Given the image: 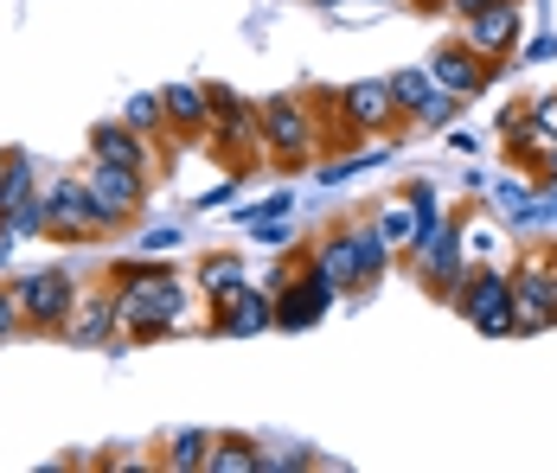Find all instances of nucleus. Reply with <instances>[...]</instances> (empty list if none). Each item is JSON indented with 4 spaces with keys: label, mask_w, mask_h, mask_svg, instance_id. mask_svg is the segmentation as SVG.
Masks as SVG:
<instances>
[{
    "label": "nucleus",
    "mask_w": 557,
    "mask_h": 473,
    "mask_svg": "<svg viewBox=\"0 0 557 473\" xmlns=\"http://www.w3.org/2000/svg\"><path fill=\"white\" fill-rule=\"evenodd\" d=\"M430 77L455 90V97H474V90H487V77H494V58H481L468 39L461 46H443V52L430 58Z\"/></svg>",
    "instance_id": "11"
},
{
    "label": "nucleus",
    "mask_w": 557,
    "mask_h": 473,
    "mask_svg": "<svg viewBox=\"0 0 557 473\" xmlns=\"http://www.w3.org/2000/svg\"><path fill=\"white\" fill-rule=\"evenodd\" d=\"M379 237H385L391 250H410V244L423 237V211H417V199H410V206H385L379 211Z\"/></svg>",
    "instance_id": "20"
},
{
    "label": "nucleus",
    "mask_w": 557,
    "mask_h": 473,
    "mask_svg": "<svg viewBox=\"0 0 557 473\" xmlns=\"http://www.w3.org/2000/svg\"><path fill=\"white\" fill-rule=\"evenodd\" d=\"M257 468H263L257 441H244V435H219L212 441V468L206 473H257Z\"/></svg>",
    "instance_id": "21"
},
{
    "label": "nucleus",
    "mask_w": 557,
    "mask_h": 473,
    "mask_svg": "<svg viewBox=\"0 0 557 473\" xmlns=\"http://www.w3.org/2000/svg\"><path fill=\"white\" fill-rule=\"evenodd\" d=\"M219 333H231V339H244V333H257V326H276V308H270V295H250V282L231 295L219 308V320H212Z\"/></svg>",
    "instance_id": "16"
},
{
    "label": "nucleus",
    "mask_w": 557,
    "mask_h": 473,
    "mask_svg": "<svg viewBox=\"0 0 557 473\" xmlns=\"http://www.w3.org/2000/svg\"><path fill=\"white\" fill-rule=\"evenodd\" d=\"M20 333V308H13V288H0V339Z\"/></svg>",
    "instance_id": "24"
},
{
    "label": "nucleus",
    "mask_w": 557,
    "mask_h": 473,
    "mask_svg": "<svg viewBox=\"0 0 557 473\" xmlns=\"http://www.w3.org/2000/svg\"><path fill=\"white\" fill-rule=\"evenodd\" d=\"M385 257H391V244L379 237V231H346V237H334V244H327L321 269L334 275L339 295H346V288H372V282L385 275Z\"/></svg>",
    "instance_id": "6"
},
{
    "label": "nucleus",
    "mask_w": 557,
    "mask_h": 473,
    "mask_svg": "<svg viewBox=\"0 0 557 473\" xmlns=\"http://www.w3.org/2000/svg\"><path fill=\"white\" fill-rule=\"evenodd\" d=\"M212 441H219V435H206V428H186V435H173V448H168V468H173V473L212 468Z\"/></svg>",
    "instance_id": "22"
},
{
    "label": "nucleus",
    "mask_w": 557,
    "mask_h": 473,
    "mask_svg": "<svg viewBox=\"0 0 557 473\" xmlns=\"http://www.w3.org/2000/svg\"><path fill=\"white\" fill-rule=\"evenodd\" d=\"M552 275H557V250H552Z\"/></svg>",
    "instance_id": "29"
},
{
    "label": "nucleus",
    "mask_w": 557,
    "mask_h": 473,
    "mask_svg": "<svg viewBox=\"0 0 557 473\" xmlns=\"http://www.w3.org/2000/svg\"><path fill=\"white\" fill-rule=\"evenodd\" d=\"M314 7H339V0H314Z\"/></svg>",
    "instance_id": "28"
},
{
    "label": "nucleus",
    "mask_w": 557,
    "mask_h": 473,
    "mask_svg": "<svg viewBox=\"0 0 557 473\" xmlns=\"http://www.w3.org/2000/svg\"><path fill=\"white\" fill-rule=\"evenodd\" d=\"M39 206H46V237H64V244L103 237V211H97L84 179H58L52 192H39Z\"/></svg>",
    "instance_id": "5"
},
{
    "label": "nucleus",
    "mask_w": 557,
    "mask_h": 473,
    "mask_svg": "<svg viewBox=\"0 0 557 473\" xmlns=\"http://www.w3.org/2000/svg\"><path fill=\"white\" fill-rule=\"evenodd\" d=\"M410 257H417V275L430 282V295H436V301H455V288H461V224L448 217L443 231L417 237Z\"/></svg>",
    "instance_id": "9"
},
{
    "label": "nucleus",
    "mask_w": 557,
    "mask_h": 473,
    "mask_svg": "<svg viewBox=\"0 0 557 473\" xmlns=\"http://www.w3.org/2000/svg\"><path fill=\"white\" fill-rule=\"evenodd\" d=\"M0 166H7V154H0Z\"/></svg>",
    "instance_id": "31"
},
{
    "label": "nucleus",
    "mask_w": 557,
    "mask_h": 473,
    "mask_svg": "<svg viewBox=\"0 0 557 473\" xmlns=\"http://www.w3.org/2000/svg\"><path fill=\"white\" fill-rule=\"evenodd\" d=\"M257 135L270 141V154H276V166H282V173L308 166V148H314V128H308V109L295 103V97H270V103L257 109Z\"/></svg>",
    "instance_id": "4"
},
{
    "label": "nucleus",
    "mask_w": 557,
    "mask_h": 473,
    "mask_svg": "<svg viewBox=\"0 0 557 473\" xmlns=\"http://www.w3.org/2000/svg\"><path fill=\"white\" fill-rule=\"evenodd\" d=\"M468 46L481 58H512V46H519V7L512 0H494V7H481V13H468Z\"/></svg>",
    "instance_id": "12"
},
{
    "label": "nucleus",
    "mask_w": 557,
    "mask_h": 473,
    "mask_svg": "<svg viewBox=\"0 0 557 473\" xmlns=\"http://www.w3.org/2000/svg\"><path fill=\"white\" fill-rule=\"evenodd\" d=\"M468 250H474V257H494V250H500V244H494V231H487V224H481V231H474V244H468Z\"/></svg>",
    "instance_id": "26"
},
{
    "label": "nucleus",
    "mask_w": 557,
    "mask_h": 473,
    "mask_svg": "<svg viewBox=\"0 0 557 473\" xmlns=\"http://www.w3.org/2000/svg\"><path fill=\"white\" fill-rule=\"evenodd\" d=\"M339 115H346V128L359 135V128H391L397 122V103H391V84H352L346 97H339Z\"/></svg>",
    "instance_id": "14"
},
{
    "label": "nucleus",
    "mask_w": 557,
    "mask_h": 473,
    "mask_svg": "<svg viewBox=\"0 0 557 473\" xmlns=\"http://www.w3.org/2000/svg\"><path fill=\"white\" fill-rule=\"evenodd\" d=\"M436 90H443V84H436L430 71H397V77H391V103L404 109V115H423V109L436 103Z\"/></svg>",
    "instance_id": "19"
},
{
    "label": "nucleus",
    "mask_w": 557,
    "mask_h": 473,
    "mask_svg": "<svg viewBox=\"0 0 557 473\" xmlns=\"http://www.w3.org/2000/svg\"><path fill=\"white\" fill-rule=\"evenodd\" d=\"M448 7H455V13L468 20V13H481V7H494V0H448Z\"/></svg>",
    "instance_id": "27"
},
{
    "label": "nucleus",
    "mask_w": 557,
    "mask_h": 473,
    "mask_svg": "<svg viewBox=\"0 0 557 473\" xmlns=\"http://www.w3.org/2000/svg\"><path fill=\"white\" fill-rule=\"evenodd\" d=\"M0 257H7V244H0Z\"/></svg>",
    "instance_id": "30"
},
{
    "label": "nucleus",
    "mask_w": 557,
    "mask_h": 473,
    "mask_svg": "<svg viewBox=\"0 0 557 473\" xmlns=\"http://www.w3.org/2000/svg\"><path fill=\"white\" fill-rule=\"evenodd\" d=\"M161 103H168V128L173 135H199V128L212 122V90L173 84V90H161Z\"/></svg>",
    "instance_id": "17"
},
{
    "label": "nucleus",
    "mask_w": 557,
    "mask_h": 473,
    "mask_svg": "<svg viewBox=\"0 0 557 473\" xmlns=\"http://www.w3.org/2000/svg\"><path fill=\"white\" fill-rule=\"evenodd\" d=\"M506 288H512V333H545V326H557L552 263H519V275H512Z\"/></svg>",
    "instance_id": "8"
},
{
    "label": "nucleus",
    "mask_w": 557,
    "mask_h": 473,
    "mask_svg": "<svg viewBox=\"0 0 557 473\" xmlns=\"http://www.w3.org/2000/svg\"><path fill=\"white\" fill-rule=\"evenodd\" d=\"M532 122H539V128H545V135L557 141V97H545V103H532Z\"/></svg>",
    "instance_id": "25"
},
{
    "label": "nucleus",
    "mask_w": 557,
    "mask_h": 473,
    "mask_svg": "<svg viewBox=\"0 0 557 473\" xmlns=\"http://www.w3.org/2000/svg\"><path fill=\"white\" fill-rule=\"evenodd\" d=\"M115 320H122V339H135V346H148V339H161L180 326L186 314V288H180V275L168 269H148V263H122L115 269Z\"/></svg>",
    "instance_id": "1"
},
{
    "label": "nucleus",
    "mask_w": 557,
    "mask_h": 473,
    "mask_svg": "<svg viewBox=\"0 0 557 473\" xmlns=\"http://www.w3.org/2000/svg\"><path fill=\"white\" fill-rule=\"evenodd\" d=\"M455 308L474 320L487 339H506V333H512V288H506L500 269H474V275H461Z\"/></svg>",
    "instance_id": "7"
},
{
    "label": "nucleus",
    "mask_w": 557,
    "mask_h": 473,
    "mask_svg": "<svg viewBox=\"0 0 557 473\" xmlns=\"http://www.w3.org/2000/svg\"><path fill=\"white\" fill-rule=\"evenodd\" d=\"M110 333H122V320H115V295H77V308L64 320V346H103Z\"/></svg>",
    "instance_id": "13"
},
{
    "label": "nucleus",
    "mask_w": 557,
    "mask_h": 473,
    "mask_svg": "<svg viewBox=\"0 0 557 473\" xmlns=\"http://www.w3.org/2000/svg\"><path fill=\"white\" fill-rule=\"evenodd\" d=\"M237 288H244V263H237V257H206V263H199V295H206L212 308H224Z\"/></svg>",
    "instance_id": "18"
},
{
    "label": "nucleus",
    "mask_w": 557,
    "mask_h": 473,
    "mask_svg": "<svg viewBox=\"0 0 557 473\" xmlns=\"http://www.w3.org/2000/svg\"><path fill=\"white\" fill-rule=\"evenodd\" d=\"M90 160H110V166H135V173H148V141H141L128 122H97V128H90Z\"/></svg>",
    "instance_id": "15"
},
{
    "label": "nucleus",
    "mask_w": 557,
    "mask_h": 473,
    "mask_svg": "<svg viewBox=\"0 0 557 473\" xmlns=\"http://www.w3.org/2000/svg\"><path fill=\"white\" fill-rule=\"evenodd\" d=\"M122 122H128L135 135H154V128L168 122V103H161V97H135V103H128V115H122Z\"/></svg>",
    "instance_id": "23"
},
{
    "label": "nucleus",
    "mask_w": 557,
    "mask_h": 473,
    "mask_svg": "<svg viewBox=\"0 0 557 473\" xmlns=\"http://www.w3.org/2000/svg\"><path fill=\"white\" fill-rule=\"evenodd\" d=\"M339 295V282L327 275L321 263H301V275L282 288V301H276V326L282 333H301V326H314V320L327 314V301Z\"/></svg>",
    "instance_id": "10"
},
{
    "label": "nucleus",
    "mask_w": 557,
    "mask_h": 473,
    "mask_svg": "<svg viewBox=\"0 0 557 473\" xmlns=\"http://www.w3.org/2000/svg\"><path fill=\"white\" fill-rule=\"evenodd\" d=\"M13 308H20V333H64L77 308V282L64 269H33L13 282Z\"/></svg>",
    "instance_id": "2"
},
{
    "label": "nucleus",
    "mask_w": 557,
    "mask_h": 473,
    "mask_svg": "<svg viewBox=\"0 0 557 473\" xmlns=\"http://www.w3.org/2000/svg\"><path fill=\"white\" fill-rule=\"evenodd\" d=\"M84 186H90V199H97V211H103V231H128V224L141 217V206H148V173H135V166L90 160Z\"/></svg>",
    "instance_id": "3"
}]
</instances>
